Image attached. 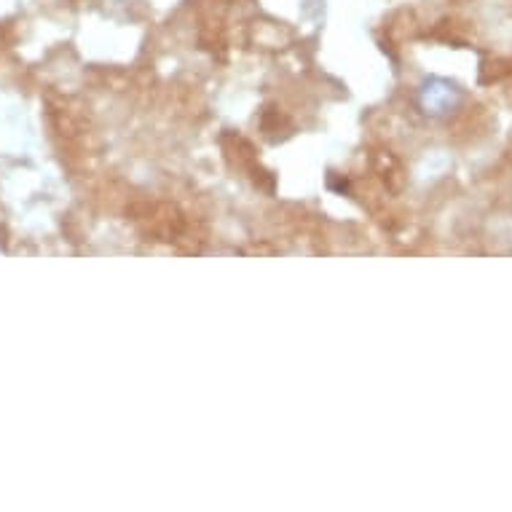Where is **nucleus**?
<instances>
[{
	"label": "nucleus",
	"instance_id": "1",
	"mask_svg": "<svg viewBox=\"0 0 512 512\" xmlns=\"http://www.w3.org/2000/svg\"><path fill=\"white\" fill-rule=\"evenodd\" d=\"M424 108L429 113H445V110H451L459 102V92H456V86H451L448 81H432V84L424 89Z\"/></svg>",
	"mask_w": 512,
	"mask_h": 512
}]
</instances>
